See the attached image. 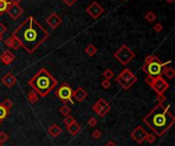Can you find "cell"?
Wrapping results in <instances>:
<instances>
[{
	"label": "cell",
	"instance_id": "52a82bcc",
	"mask_svg": "<svg viewBox=\"0 0 175 146\" xmlns=\"http://www.w3.org/2000/svg\"><path fill=\"white\" fill-rule=\"evenodd\" d=\"M72 94H73V89H72L71 86L67 82H64L59 87V89L56 91V97L59 98L62 102H64V103H67V102H73Z\"/></svg>",
	"mask_w": 175,
	"mask_h": 146
},
{
	"label": "cell",
	"instance_id": "8d00e7d4",
	"mask_svg": "<svg viewBox=\"0 0 175 146\" xmlns=\"http://www.w3.org/2000/svg\"><path fill=\"white\" fill-rule=\"evenodd\" d=\"M166 100V96H165L164 94H158V97H157V101L159 102V103H163V102Z\"/></svg>",
	"mask_w": 175,
	"mask_h": 146
},
{
	"label": "cell",
	"instance_id": "7bdbcfd3",
	"mask_svg": "<svg viewBox=\"0 0 175 146\" xmlns=\"http://www.w3.org/2000/svg\"><path fill=\"white\" fill-rule=\"evenodd\" d=\"M0 146H2V143H0Z\"/></svg>",
	"mask_w": 175,
	"mask_h": 146
},
{
	"label": "cell",
	"instance_id": "5b68a950",
	"mask_svg": "<svg viewBox=\"0 0 175 146\" xmlns=\"http://www.w3.org/2000/svg\"><path fill=\"white\" fill-rule=\"evenodd\" d=\"M116 82L123 88L124 90H129L137 82V77L128 69H124L118 77H116Z\"/></svg>",
	"mask_w": 175,
	"mask_h": 146
},
{
	"label": "cell",
	"instance_id": "e575fe53",
	"mask_svg": "<svg viewBox=\"0 0 175 146\" xmlns=\"http://www.w3.org/2000/svg\"><path fill=\"white\" fill-rule=\"evenodd\" d=\"M6 31H7V28H6V26L4 25L3 23H0V35L1 36H3L4 34L6 33Z\"/></svg>",
	"mask_w": 175,
	"mask_h": 146
},
{
	"label": "cell",
	"instance_id": "277c9868",
	"mask_svg": "<svg viewBox=\"0 0 175 146\" xmlns=\"http://www.w3.org/2000/svg\"><path fill=\"white\" fill-rule=\"evenodd\" d=\"M170 63H171V60H168L167 63H162L158 56L148 55L145 58L143 66H141V70L145 72L148 76H152V77L162 76L164 68L169 66Z\"/></svg>",
	"mask_w": 175,
	"mask_h": 146
},
{
	"label": "cell",
	"instance_id": "30bf717a",
	"mask_svg": "<svg viewBox=\"0 0 175 146\" xmlns=\"http://www.w3.org/2000/svg\"><path fill=\"white\" fill-rule=\"evenodd\" d=\"M86 13L89 14L92 18L97 20V18L105 13V8L102 5H99L96 1H94V2H92L87 8H86Z\"/></svg>",
	"mask_w": 175,
	"mask_h": 146
},
{
	"label": "cell",
	"instance_id": "3957f363",
	"mask_svg": "<svg viewBox=\"0 0 175 146\" xmlns=\"http://www.w3.org/2000/svg\"><path fill=\"white\" fill-rule=\"evenodd\" d=\"M28 84L40 97H45L56 87L59 82L46 69L41 68L28 81Z\"/></svg>",
	"mask_w": 175,
	"mask_h": 146
},
{
	"label": "cell",
	"instance_id": "f1b7e54d",
	"mask_svg": "<svg viewBox=\"0 0 175 146\" xmlns=\"http://www.w3.org/2000/svg\"><path fill=\"white\" fill-rule=\"evenodd\" d=\"M2 104L4 105V107H5L6 109H8V111H10L11 107L13 106V102L11 101L10 99H8V98H6L5 100H4L3 102H2Z\"/></svg>",
	"mask_w": 175,
	"mask_h": 146
},
{
	"label": "cell",
	"instance_id": "2e32d148",
	"mask_svg": "<svg viewBox=\"0 0 175 146\" xmlns=\"http://www.w3.org/2000/svg\"><path fill=\"white\" fill-rule=\"evenodd\" d=\"M1 82L3 85H5L7 88H11L16 85V77L13 75L11 73H7L3 78L1 79Z\"/></svg>",
	"mask_w": 175,
	"mask_h": 146
},
{
	"label": "cell",
	"instance_id": "4dcf8cb0",
	"mask_svg": "<svg viewBox=\"0 0 175 146\" xmlns=\"http://www.w3.org/2000/svg\"><path fill=\"white\" fill-rule=\"evenodd\" d=\"M145 141H147L148 143H150V144H152V143H154L156 141V137L154 134H150L148 133L147 134V137H145Z\"/></svg>",
	"mask_w": 175,
	"mask_h": 146
},
{
	"label": "cell",
	"instance_id": "8fae6325",
	"mask_svg": "<svg viewBox=\"0 0 175 146\" xmlns=\"http://www.w3.org/2000/svg\"><path fill=\"white\" fill-rule=\"evenodd\" d=\"M5 13L8 14V16L11 20H18L19 18L24 13V9L20 4H14V3H9L8 7H7Z\"/></svg>",
	"mask_w": 175,
	"mask_h": 146
},
{
	"label": "cell",
	"instance_id": "1f68e13d",
	"mask_svg": "<svg viewBox=\"0 0 175 146\" xmlns=\"http://www.w3.org/2000/svg\"><path fill=\"white\" fill-rule=\"evenodd\" d=\"M96 125H97V119H95L94 117H91V118L88 119V126L93 128V127H95Z\"/></svg>",
	"mask_w": 175,
	"mask_h": 146
},
{
	"label": "cell",
	"instance_id": "ab89813d",
	"mask_svg": "<svg viewBox=\"0 0 175 146\" xmlns=\"http://www.w3.org/2000/svg\"><path fill=\"white\" fill-rule=\"evenodd\" d=\"M10 3H14V4H20L22 2V0H10Z\"/></svg>",
	"mask_w": 175,
	"mask_h": 146
},
{
	"label": "cell",
	"instance_id": "9a60e30c",
	"mask_svg": "<svg viewBox=\"0 0 175 146\" xmlns=\"http://www.w3.org/2000/svg\"><path fill=\"white\" fill-rule=\"evenodd\" d=\"M14 59H16V55H14L9 49L2 52L1 55H0V60H1V63H3L4 64H6V66L10 64Z\"/></svg>",
	"mask_w": 175,
	"mask_h": 146
},
{
	"label": "cell",
	"instance_id": "d6a6232c",
	"mask_svg": "<svg viewBox=\"0 0 175 146\" xmlns=\"http://www.w3.org/2000/svg\"><path fill=\"white\" fill-rule=\"evenodd\" d=\"M102 87L104 88V89H109L110 87H111V82H110V80H107V79H105L104 81H102Z\"/></svg>",
	"mask_w": 175,
	"mask_h": 146
},
{
	"label": "cell",
	"instance_id": "9c48e42d",
	"mask_svg": "<svg viewBox=\"0 0 175 146\" xmlns=\"http://www.w3.org/2000/svg\"><path fill=\"white\" fill-rule=\"evenodd\" d=\"M92 109L99 118H105L108 112L111 111V106L105 99L100 98L94 103V105L92 106Z\"/></svg>",
	"mask_w": 175,
	"mask_h": 146
},
{
	"label": "cell",
	"instance_id": "5bb4252c",
	"mask_svg": "<svg viewBox=\"0 0 175 146\" xmlns=\"http://www.w3.org/2000/svg\"><path fill=\"white\" fill-rule=\"evenodd\" d=\"M88 93L83 87H78L76 90L73 91V94H72V98H73L74 101L76 102H82L87 98Z\"/></svg>",
	"mask_w": 175,
	"mask_h": 146
},
{
	"label": "cell",
	"instance_id": "836d02e7",
	"mask_svg": "<svg viewBox=\"0 0 175 146\" xmlns=\"http://www.w3.org/2000/svg\"><path fill=\"white\" fill-rule=\"evenodd\" d=\"M102 131L100 130H94L92 132V137L94 138V139H99L100 137H102Z\"/></svg>",
	"mask_w": 175,
	"mask_h": 146
},
{
	"label": "cell",
	"instance_id": "ba28073f",
	"mask_svg": "<svg viewBox=\"0 0 175 146\" xmlns=\"http://www.w3.org/2000/svg\"><path fill=\"white\" fill-rule=\"evenodd\" d=\"M150 86H151V88L157 93V94H164V93L168 90V88L170 87L169 83L167 82L162 76L154 77L153 82Z\"/></svg>",
	"mask_w": 175,
	"mask_h": 146
},
{
	"label": "cell",
	"instance_id": "4316f807",
	"mask_svg": "<svg viewBox=\"0 0 175 146\" xmlns=\"http://www.w3.org/2000/svg\"><path fill=\"white\" fill-rule=\"evenodd\" d=\"M64 124H65V126H70L72 125L73 123H75V119L73 118V117L71 116V114H69V116H67V117H65V119H64Z\"/></svg>",
	"mask_w": 175,
	"mask_h": 146
},
{
	"label": "cell",
	"instance_id": "4fadbf2b",
	"mask_svg": "<svg viewBox=\"0 0 175 146\" xmlns=\"http://www.w3.org/2000/svg\"><path fill=\"white\" fill-rule=\"evenodd\" d=\"M46 23L52 30H56V29L57 27H59L61 24L63 23V18H62L56 13H52L48 18H46Z\"/></svg>",
	"mask_w": 175,
	"mask_h": 146
},
{
	"label": "cell",
	"instance_id": "74e56055",
	"mask_svg": "<svg viewBox=\"0 0 175 146\" xmlns=\"http://www.w3.org/2000/svg\"><path fill=\"white\" fill-rule=\"evenodd\" d=\"M63 2L67 6H73L77 2V0H63Z\"/></svg>",
	"mask_w": 175,
	"mask_h": 146
},
{
	"label": "cell",
	"instance_id": "d590c367",
	"mask_svg": "<svg viewBox=\"0 0 175 146\" xmlns=\"http://www.w3.org/2000/svg\"><path fill=\"white\" fill-rule=\"evenodd\" d=\"M154 30H155L157 33H160V32H161V31L163 30V25H162V24H160V23L156 24V25L154 26Z\"/></svg>",
	"mask_w": 175,
	"mask_h": 146
},
{
	"label": "cell",
	"instance_id": "60d3db41",
	"mask_svg": "<svg viewBox=\"0 0 175 146\" xmlns=\"http://www.w3.org/2000/svg\"><path fill=\"white\" fill-rule=\"evenodd\" d=\"M165 1H166L167 3H173V2L175 1V0H165Z\"/></svg>",
	"mask_w": 175,
	"mask_h": 146
},
{
	"label": "cell",
	"instance_id": "484cf974",
	"mask_svg": "<svg viewBox=\"0 0 175 146\" xmlns=\"http://www.w3.org/2000/svg\"><path fill=\"white\" fill-rule=\"evenodd\" d=\"M102 77H104L105 79H107V80H111V79H113L115 77V74L114 72H113L112 70H110V69H107L104 73H102Z\"/></svg>",
	"mask_w": 175,
	"mask_h": 146
},
{
	"label": "cell",
	"instance_id": "ffe728a7",
	"mask_svg": "<svg viewBox=\"0 0 175 146\" xmlns=\"http://www.w3.org/2000/svg\"><path fill=\"white\" fill-rule=\"evenodd\" d=\"M27 98H28V100H29V102H30V103L34 104V103H36V102L38 101V100H39L40 96H39V94H38V93L36 92V91L32 90L31 92L28 93Z\"/></svg>",
	"mask_w": 175,
	"mask_h": 146
},
{
	"label": "cell",
	"instance_id": "d4e9b609",
	"mask_svg": "<svg viewBox=\"0 0 175 146\" xmlns=\"http://www.w3.org/2000/svg\"><path fill=\"white\" fill-rule=\"evenodd\" d=\"M59 112L63 114L64 117H67L71 114V107L68 104H64L63 106L59 107Z\"/></svg>",
	"mask_w": 175,
	"mask_h": 146
},
{
	"label": "cell",
	"instance_id": "b9f144b4",
	"mask_svg": "<svg viewBox=\"0 0 175 146\" xmlns=\"http://www.w3.org/2000/svg\"><path fill=\"white\" fill-rule=\"evenodd\" d=\"M2 40H3V36H1V35H0V43L2 42Z\"/></svg>",
	"mask_w": 175,
	"mask_h": 146
},
{
	"label": "cell",
	"instance_id": "7a4b0ae2",
	"mask_svg": "<svg viewBox=\"0 0 175 146\" xmlns=\"http://www.w3.org/2000/svg\"><path fill=\"white\" fill-rule=\"evenodd\" d=\"M142 123H145V125L148 126L156 135L161 137L174 125L175 118L169 111V106H165L163 103H158L142 119Z\"/></svg>",
	"mask_w": 175,
	"mask_h": 146
},
{
	"label": "cell",
	"instance_id": "e0dca14e",
	"mask_svg": "<svg viewBox=\"0 0 175 146\" xmlns=\"http://www.w3.org/2000/svg\"><path fill=\"white\" fill-rule=\"evenodd\" d=\"M4 44H5L8 48L13 49V50H19L21 47L20 42H19L13 36H9V37H7L6 39L4 40Z\"/></svg>",
	"mask_w": 175,
	"mask_h": 146
},
{
	"label": "cell",
	"instance_id": "44dd1931",
	"mask_svg": "<svg viewBox=\"0 0 175 146\" xmlns=\"http://www.w3.org/2000/svg\"><path fill=\"white\" fill-rule=\"evenodd\" d=\"M162 75H165L167 77V79L172 80V79L175 77V71H174L173 68H171V66H167V68H164Z\"/></svg>",
	"mask_w": 175,
	"mask_h": 146
},
{
	"label": "cell",
	"instance_id": "f35d334b",
	"mask_svg": "<svg viewBox=\"0 0 175 146\" xmlns=\"http://www.w3.org/2000/svg\"><path fill=\"white\" fill-rule=\"evenodd\" d=\"M105 146H116V144H115V142L113 140H109L107 143H105Z\"/></svg>",
	"mask_w": 175,
	"mask_h": 146
},
{
	"label": "cell",
	"instance_id": "ac0fdd59",
	"mask_svg": "<svg viewBox=\"0 0 175 146\" xmlns=\"http://www.w3.org/2000/svg\"><path fill=\"white\" fill-rule=\"evenodd\" d=\"M62 132H63V129H62L59 125H56V124H53V125L50 126L48 129L49 135L52 136V137H54V138L59 137V136L62 134Z\"/></svg>",
	"mask_w": 175,
	"mask_h": 146
},
{
	"label": "cell",
	"instance_id": "83f0119b",
	"mask_svg": "<svg viewBox=\"0 0 175 146\" xmlns=\"http://www.w3.org/2000/svg\"><path fill=\"white\" fill-rule=\"evenodd\" d=\"M156 18H157V15H156L153 11H148V13H147V14H145V20H147L148 23L155 21Z\"/></svg>",
	"mask_w": 175,
	"mask_h": 146
},
{
	"label": "cell",
	"instance_id": "7c38bea8",
	"mask_svg": "<svg viewBox=\"0 0 175 146\" xmlns=\"http://www.w3.org/2000/svg\"><path fill=\"white\" fill-rule=\"evenodd\" d=\"M148 132L142 128L141 126H137L135 129L131 132L130 137L135 141L138 144H141L143 141H145V137H147Z\"/></svg>",
	"mask_w": 175,
	"mask_h": 146
},
{
	"label": "cell",
	"instance_id": "d6986e66",
	"mask_svg": "<svg viewBox=\"0 0 175 146\" xmlns=\"http://www.w3.org/2000/svg\"><path fill=\"white\" fill-rule=\"evenodd\" d=\"M66 129L69 131V133L71 134V135H73V136H76L77 134L80 133V131H81V126L79 125L78 123H73L72 125L70 126H67L66 127Z\"/></svg>",
	"mask_w": 175,
	"mask_h": 146
},
{
	"label": "cell",
	"instance_id": "603a6c76",
	"mask_svg": "<svg viewBox=\"0 0 175 146\" xmlns=\"http://www.w3.org/2000/svg\"><path fill=\"white\" fill-rule=\"evenodd\" d=\"M8 112H9L8 109H6L3 104L0 103V124H1V122L3 121L7 116H8Z\"/></svg>",
	"mask_w": 175,
	"mask_h": 146
},
{
	"label": "cell",
	"instance_id": "cb8c5ba5",
	"mask_svg": "<svg viewBox=\"0 0 175 146\" xmlns=\"http://www.w3.org/2000/svg\"><path fill=\"white\" fill-rule=\"evenodd\" d=\"M9 3L10 2L8 0H0V15H2V14L5 13Z\"/></svg>",
	"mask_w": 175,
	"mask_h": 146
},
{
	"label": "cell",
	"instance_id": "7402d4cb",
	"mask_svg": "<svg viewBox=\"0 0 175 146\" xmlns=\"http://www.w3.org/2000/svg\"><path fill=\"white\" fill-rule=\"evenodd\" d=\"M96 52H97V48L93 44H89L85 48V53L88 56H93L94 54H96Z\"/></svg>",
	"mask_w": 175,
	"mask_h": 146
},
{
	"label": "cell",
	"instance_id": "ee69618b",
	"mask_svg": "<svg viewBox=\"0 0 175 146\" xmlns=\"http://www.w3.org/2000/svg\"><path fill=\"white\" fill-rule=\"evenodd\" d=\"M123 1H126V0H123Z\"/></svg>",
	"mask_w": 175,
	"mask_h": 146
},
{
	"label": "cell",
	"instance_id": "f546056e",
	"mask_svg": "<svg viewBox=\"0 0 175 146\" xmlns=\"http://www.w3.org/2000/svg\"><path fill=\"white\" fill-rule=\"evenodd\" d=\"M8 139H9V136L7 135L5 132L1 131V132H0V143H2V144H3V143H5Z\"/></svg>",
	"mask_w": 175,
	"mask_h": 146
},
{
	"label": "cell",
	"instance_id": "8992f818",
	"mask_svg": "<svg viewBox=\"0 0 175 146\" xmlns=\"http://www.w3.org/2000/svg\"><path fill=\"white\" fill-rule=\"evenodd\" d=\"M114 56L122 66H127L135 57V53L127 45H122L114 53Z\"/></svg>",
	"mask_w": 175,
	"mask_h": 146
},
{
	"label": "cell",
	"instance_id": "6da1fadb",
	"mask_svg": "<svg viewBox=\"0 0 175 146\" xmlns=\"http://www.w3.org/2000/svg\"><path fill=\"white\" fill-rule=\"evenodd\" d=\"M26 52L32 54L49 38V33L34 16H28L13 32Z\"/></svg>",
	"mask_w": 175,
	"mask_h": 146
}]
</instances>
